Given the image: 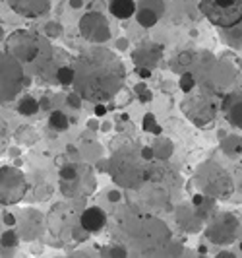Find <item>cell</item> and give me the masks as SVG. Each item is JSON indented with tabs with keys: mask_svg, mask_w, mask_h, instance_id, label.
<instances>
[{
	"mask_svg": "<svg viewBox=\"0 0 242 258\" xmlns=\"http://www.w3.org/2000/svg\"><path fill=\"white\" fill-rule=\"evenodd\" d=\"M124 78L122 64L105 49H95L78 60L74 70V84L78 95L88 101H105L120 90Z\"/></svg>",
	"mask_w": 242,
	"mask_h": 258,
	"instance_id": "6da1fadb",
	"label": "cell"
},
{
	"mask_svg": "<svg viewBox=\"0 0 242 258\" xmlns=\"http://www.w3.org/2000/svg\"><path fill=\"white\" fill-rule=\"evenodd\" d=\"M147 159H144L142 152H138L136 148H122L120 152H116L110 159V173L112 179L126 188L140 187L147 177Z\"/></svg>",
	"mask_w": 242,
	"mask_h": 258,
	"instance_id": "7a4b0ae2",
	"label": "cell"
},
{
	"mask_svg": "<svg viewBox=\"0 0 242 258\" xmlns=\"http://www.w3.org/2000/svg\"><path fill=\"white\" fill-rule=\"evenodd\" d=\"M199 12L213 25L231 29L242 22V0H201Z\"/></svg>",
	"mask_w": 242,
	"mask_h": 258,
	"instance_id": "3957f363",
	"label": "cell"
},
{
	"mask_svg": "<svg viewBox=\"0 0 242 258\" xmlns=\"http://www.w3.org/2000/svg\"><path fill=\"white\" fill-rule=\"evenodd\" d=\"M8 51L20 60V62H33L35 56H39L41 51V39L27 33V31H16L14 35L8 37L6 41Z\"/></svg>",
	"mask_w": 242,
	"mask_h": 258,
	"instance_id": "277c9868",
	"label": "cell"
},
{
	"mask_svg": "<svg viewBox=\"0 0 242 258\" xmlns=\"http://www.w3.org/2000/svg\"><path fill=\"white\" fill-rule=\"evenodd\" d=\"M25 192V179L14 167L0 169V204H14Z\"/></svg>",
	"mask_w": 242,
	"mask_h": 258,
	"instance_id": "5b68a950",
	"label": "cell"
},
{
	"mask_svg": "<svg viewBox=\"0 0 242 258\" xmlns=\"http://www.w3.org/2000/svg\"><path fill=\"white\" fill-rule=\"evenodd\" d=\"M82 33L88 37L89 41H105L109 39V25L101 18V14H88L80 22Z\"/></svg>",
	"mask_w": 242,
	"mask_h": 258,
	"instance_id": "8992f818",
	"label": "cell"
},
{
	"mask_svg": "<svg viewBox=\"0 0 242 258\" xmlns=\"http://www.w3.org/2000/svg\"><path fill=\"white\" fill-rule=\"evenodd\" d=\"M10 8L23 18H37L43 16L50 8V0H8Z\"/></svg>",
	"mask_w": 242,
	"mask_h": 258,
	"instance_id": "52a82bcc",
	"label": "cell"
},
{
	"mask_svg": "<svg viewBox=\"0 0 242 258\" xmlns=\"http://www.w3.org/2000/svg\"><path fill=\"white\" fill-rule=\"evenodd\" d=\"M80 223L86 231H101L107 223V215L101 208H88V210L82 213L80 217Z\"/></svg>",
	"mask_w": 242,
	"mask_h": 258,
	"instance_id": "ba28073f",
	"label": "cell"
},
{
	"mask_svg": "<svg viewBox=\"0 0 242 258\" xmlns=\"http://www.w3.org/2000/svg\"><path fill=\"white\" fill-rule=\"evenodd\" d=\"M110 14L118 20H128L136 12V2L134 0H110L109 4Z\"/></svg>",
	"mask_w": 242,
	"mask_h": 258,
	"instance_id": "9c48e42d",
	"label": "cell"
},
{
	"mask_svg": "<svg viewBox=\"0 0 242 258\" xmlns=\"http://www.w3.org/2000/svg\"><path fill=\"white\" fill-rule=\"evenodd\" d=\"M37 109H39V103H37L33 97H23L22 101H20V105H18V113L23 115V117H31V115H35Z\"/></svg>",
	"mask_w": 242,
	"mask_h": 258,
	"instance_id": "30bf717a",
	"label": "cell"
},
{
	"mask_svg": "<svg viewBox=\"0 0 242 258\" xmlns=\"http://www.w3.org/2000/svg\"><path fill=\"white\" fill-rule=\"evenodd\" d=\"M138 22L144 25V27H151V25L157 24V12H153V10H149V8H142L140 12H138Z\"/></svg>",
	"mask_w": 242,
	"mask_h": 258,
	"instance_id": "8fae6325",
	"label": "cell"
},
{
	"mask_svg": "<svg viewBox=\"0 0 242 258\" xmlns=\"http://www.w3.org/2000/svg\"><path fill=\"white\" fill-rule=\"evenodd\" d=\"M48 122H50V126L54 128V130H66L68 126V117L62 113V111H52L50 113V117H48Z\"/></svg>",
	"mask_w": 242,
	"mask_h": 258,
	"instance_id": "7c38bea8",
	"label": "cell"
},
{
	"mask_svg": "<svg viewBox=\"0 0 242 258\" xmlns=\"http://www.w3.org/2000/svg\"><path fill=\"white\" fill-rule=\"evenodd\" d=\"M229 120L235 124V126H241L242 128V101H239L237 105H233L229 109Z\"/></svg>",
	"mask_w": 242,
	"mask_h": 258,
	"instance_id": "4fadbf2b",
	"label": "cell"
},
{
	"mask_svg": "<svg viewBox=\"0 0 242 258\" xmlns=\"http://www.w3.org/2000/svg\"><path fill=\"white\" fill-rule=\"evenodd\" d=\"M56 78H58V82L62 84V86H70V84H74V68H58L56 72Z\"/></svg>",
	"mask_w": 242,
	"mask_h": 258,
	"instance_id": "5bb4252c",
	"label": "cell"
},
{
	"mask_svg": "<svg viewBox=\"0 0 242 258\" xmlns=\"http://www.w3.org/2000/svg\"><path fill=\"white\" fill-rule=\"evenodd\" d=\"M144 130H149V132H155V134H161V128L157 126V122H155V117L153 115H145L144 117Z\"/></svg>",
	"mask_w": 242,
	"mask_h": 258,
	"instance_id": "9a60e30c",
	"label": "cell"
},
{
	"mask_svg": "<svg viewBox=\"0 0 242 258\" xmlns=\"http://www.w3.org/2000/svg\"><path fill=\"white\" fill-rule=\"evenodd\" d=\"M192 88H194V76L192 74H184L180 78V90L182 92H192Z\"/></svg>",
	"mask_w": 242,
	"mask_h": 258,
	"instance_id": "2e32d148",
	"label": "cell"
},
{
	"mask_svg": "<svg viewBox=\"0 0 242 258\" xmlns=\"http://www.w3.org/2000/svg\"><path fill=\"white\" fill-rule=\"evenodd\" d=\"M76 175H78V173H76V167H74V165H64V167L60 169V177H62L64 181H66V179L68 181H74Z\"/></svg>",
	"mask_w": 242,
	"mask_h": 258,
	"instance_id": "e0dca14e",
	"label": "cell"
},
{
	"mask_svg": "<svg viewBox=\"0 0 242 258\" xmlns=\"http://www.w3.org/2000/svg\"><path fill=\"white\" fill-rule=\"evenodd\" d=\"M2 245L4 247H16L18 245V237L14 231H6V233L2 235Z\"/></svg>",
	"mask_w": 242,
	"mask_h": 258,
	"instance_id": "ac0fdd59",
	"label": "cell"
},
{
	"mask_svg": "<svg viewBox=\"0 0 242 258\" xmlns=\"http://www.w3.org/2000/svg\"><path fill=\"white\" fill-rule=\"evenodd\" d=\"M140 152H142V155H144V159H147V161H149V159L153 157V150H151V148H142Z\"/></svg>",
	"mask_w": 242,
	"mask_h": 258,
	"instance_id": "d6986e66",
	"label": "cell"
},
{
	"mask_svg": "<svg viewBox=\"0 0 242 258\" xmlns=\"http://www.w3.org/2000/svg\"><path fill=\"white\" fill-rule=\"evenodd\" d=\"M105 113H107V107L101 105V103H97V105H95V115H97V117H103Z\"/></svg>",
	"mask_w": 242,
	"mask_h": 258,
	"instance_id": "ffe728a7",
	"label": "cell"
},
{
	"mask_svg": "<svg viewBox=\"0 0 242 258\" xmlns=\"http://www.w3.org/2000/svg\"><path fill=\"white\" fill-rule=\"evenodd\" d=\"M47 29H48V33H50L52 37H56V35H58V25L48 24V25H47Z\"/></svg>",
	"mask_w": 242,
	"mask_h": 258,
	"instance_id": "44dd1931",
	"label": "cell"
},
{
	"mask_svg": "<svg viewBox=\"0 0 242 258\" xmlns=\"http://www.w3.org/2000/svg\"><path fill=\"white\" fill-rule=\"evenodd\" d=\"M109 200L110 202H118V200H120V194H118V192H109Z\"/></svg>",
	"mask_w": 242,
	"mask_h": 258,
	"instance_id": "7402d4cb",
	"label": "cell"
},
{
	"mask_svg": "<svg viewBox=\"0 0 242 258\" xmlns=\"http://www.w3.org/2000/svg\"><path fill=\"white\" fill-rule=\"evenodd\" d=\"M140 76H142V78H149V76H151V72L147 70V68H140Z\"/></svg>",
	"mask_w": 242,
	"mask_h": 258,
	"instance_id": "603a6c76",
	"label": "cell"
},
{
	"mask_svg": "<svg viewBox=\"0 0 242 258\" xmlns=\"http://www.w3.org/2000/svg\"><path fill=\"white\" fill-rule=\"evenodd\" d=\"M201 202H203V196L196 194V196H194V204H196V206H201Z\"/></svg>",
	"mask_w": 242,
	"mask_h": 258,
	"instance_id": "cb8c5ba5",
	"label": "cell"
},
{
	"mask_svg": "<svg viewBox=\"0 0 242 258\" xmlns=\"http://www.w3.org/2000/svg\"><path fill=\"white\" fill-rule=\"evenodd\" d=\"M88 124H89V128H91V130H95V128H97V122H95V120H89Z\"/></svg>",
	"mask_w": 242,
	"mask_h": 258,
	"instance_id": "d4e9b609",
	"label": "cell"
},
{
	"mask_svg": "<svg viewBox=\"0 0 242 258\" xmlns=\"http://www.w3.org/2000/svg\"><path fill=\"white\" fill-rule=\"evenodd\" d=\"M4 221H8V223H14V217H12V215H4Z\"/></svg>",
	"mask_w": 242,
	"mask_h": 258,
	"instance_id": "484cf974",
	"label": "cell"
},
{
	"mask_svg": "<svg viewBox=\"0 0 242 258\" xmlns=\"http://www.w3.org/2000/svg\"><path fill=\"white\" fill-rule=\"evenodd\" d=\"M223 257H225V258H231L233 255H231V253H219V258H223Z\"/></svg>",
	"mask_w": 242,
	"mask_h": 258,
	"instance_id": "4316f807",
	"label": "cell"
},
{
	"mask_svg": "<svg viewBox=\"0 0 242 258\" xmlns=\"http://www.w3.org/2000/svg\"><path fill=\"white\" fill-rule=\"evenodd\" d=\"M80 4H82V2H80V0H72V6H74V8H78V6H80Z\"/></svg>",
	"mask_w": 242,
	"mask_h": 258,
	"instance_id": "83f0119b",
	"label": "cell"
},
{
	"mask_svg": "<svg viewBox=\"0 0 242 258\" xmlns=\"http://www.w3.org/2000/svg\"><path fill=\"white\" fill-rule=\"evenodd\" d=\"M241 251H242V243H241Z\"/></svg>",
	"mask_w": 242,
	"mask_h": 258,
	"instance_id": "f1b7e54d",
	"label": "cell"
}]
</instances>
